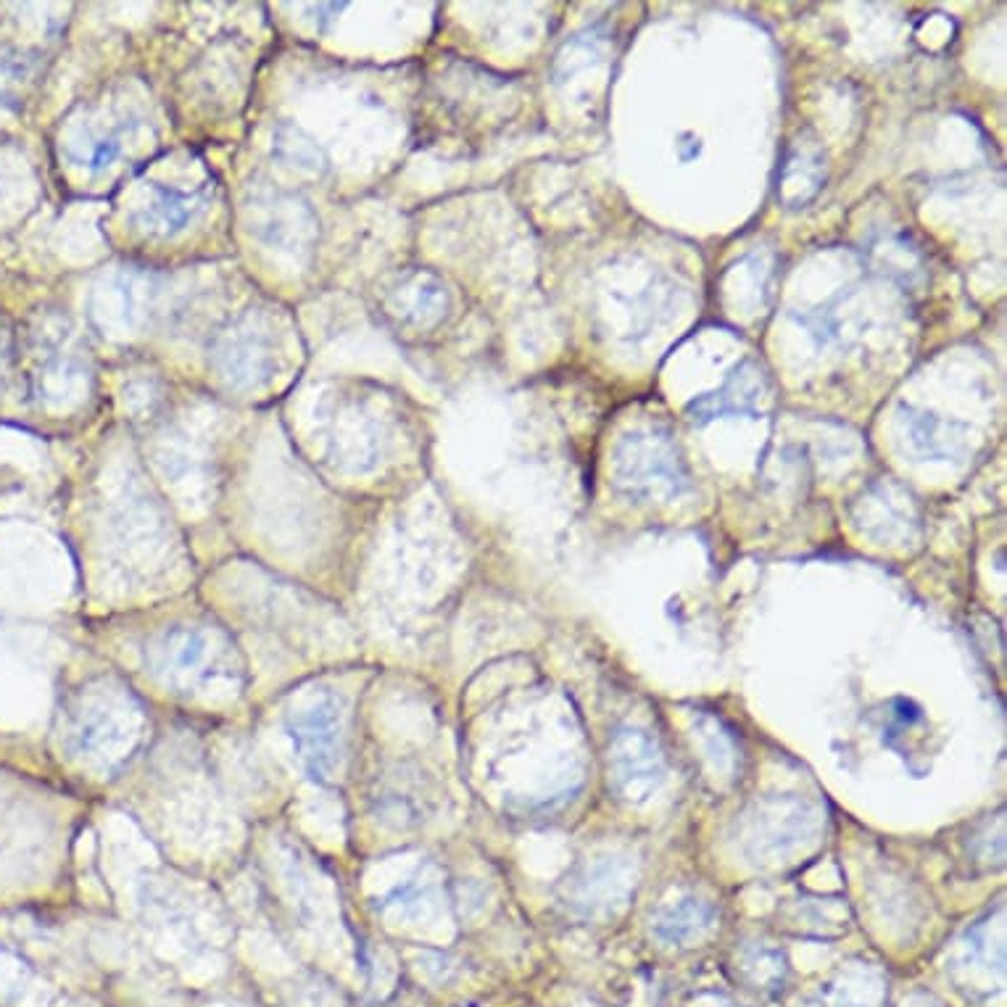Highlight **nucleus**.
Segmentation results:
<instances>
[{"label":"nucleus","mask_w":1007,"mask_h":1007,"mask_svg":"<svg viewBox=\"0 0 1007 1007\" xmlns=\"http://www.w3.org/2000/svg\"><path fill=\"white\" fill-rule=\"evenodd\" d=\"M704 926H707V918L699 915V908H678L672 910L670 918L663 921L659 934H663L667 941H681L686 936H696L699 928Z\"/></svg>","instance_id":"2"},{"label":"nucleus","mask_w":1007,"mask_h":1007,"mask_svg":"<svg viewBox=\"0 0 1007 1007\" xmlns=\"http://www.w3.org/2000/svg\"><path fill=\"white\" fill-rule=\"evenodd\" d=\"M291 739L298 760L304 762L312 778H327L341 757V710L332 699H323L309 712L296 717L291 726Z\"/></svg>","instance_id":"1"}]
</instances>
